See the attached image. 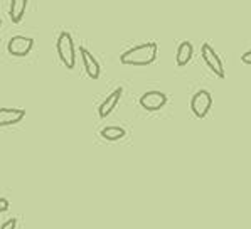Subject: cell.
<instances>
[{"label": "cell", "mask_w": 251, "mask_h": 229, "mask_svg": "<svg viewBox=\"0 0 251 229\" xmlns=\"http://www.w3.org/2000/svg\"><path fill=\"white\" fill-rule=\"evenodd\" d=\"M157 52H159L157 42H145L125 51L120 56V61L126 66H149L157 59Z\"/></svg>", "instance_id": "obj_1"}, {"label": "cell", "mask_w": 251, "mask_h": 229, "mask_svg": "<svg viewBox=\"0 0 251 229\" xmlns=\"http://www.w3.org/2000/svg\"><path fill=\"white\" fill-rule=\"evenodd\" d=\"M57 56H59L61 63L66 66L68 69H75L76 66V51H75V42H73V36L68 30H63L57 37L56 42Z\"/></svg>", "instance_id": "obj_2"}, {"label": "cell", "mask_w": 251, "mask_h": 229, "mask_svg": "<svg viewBox=\"0 0 251 229\" xmlns=\"http://www.w3.org/2000/svg\"><path fill=\"white\" fill-rule=\"evenodd\" d=\"M201 54H202V59L207 68H209L216 76L223 79V77L226 76L225 66H223V61H221V57L218 56V52L212 49V46L207 44V42H204L202 48H201Z\"/></svg>", "instance_id": "obj_3"}, {"label": "cell", "mask_w": 251, "mask_h": 229, "mask_svg": "<svg viewBox=\"0 0 251 229\" xmlns=\"http://www.w3.org/2000/svg\"><path fill=\"white\" fill-rule=\"evenodd\" d=\"M212 106V96L209 91L206 89H201V91L196 93L191 100V110L198 118H206L207 113H209Z\"/></svg>", "instance_id": "obj_4"}, {"label": "cell", "mask_w": 251, "mask_h": 229, "mask_svg": "<svg viewBox=\"0 0 251 229\" xmlns=\"http://www.w3.org/2000/svg\"><path fill=\"white\" fill-rule=\"evenodd\" d=\"M34 39L27 36H14L7 44V51L14 57H25L27 54L32 51Z\"/></svg>", "instance_id": "obj_5"}, {"label": "cell", "mask_w": 251, "mask_h": 229, "mask_svg": "<svg viewBox=\"0 0 251 229\" xmlns=\"http://www.w3.org/2000/svg\"><path fill=\"white\" fill-rule=\"evenodd\" d=\"M167 103V95L162 91H147L140 96V106L147 111H159Z\"/></svg>", "instance_id": "obj_6"}, {"label": "cell", "mask_w": 251, "mask_h": 229, "mask_svg": "<svg viewBox=\"0 0 251 229\" xmlns=\"http://www.w3.org/2000/svg\"><path fill=\"white\" fill-rule=\"evenodd\" d=\"M79 52H81V61H83L84 69H86V75L91 79H98L100 75H101V68H100V63L96 61V57L86 48H79Z\"/></svg>", "instance_id": "obj_7"}, {"label": "cell", "mask_w": 251, "mask_h": 229, "mask_svg": "<svg viewBox=\"0 0 251 229\" xmlns=\"http://www.w3.org/2000/svg\"><path fill=\"white\" fill-rule=\"evenodd\" d=\"M25 118V110L21 108H0V127L17 125Z\"/></svg>", "instance_id": "obj_8"}, {"label": "cell", "mask_w": 251, "mask_h": 229, "mask_svg": "<svg viewBox=\"0 0 251 229\" xmlns=\"http://www.w3.org/2000/svg\"><path fill=\"white\" fill-rule=\"evenodd\" d=\"M122 95H123V88L120 86V88H117L115 91H111L110 95L106 96L105 102L100 104V108H98L100 118H106L108 115H111V111L117 108V104L120 102V98H122Z\"/></svg>", "instance_id": "obj_9"}, {"label": "cell", "mask_w": 251, "mask_h": 229, "mask_svg": "<svg viewBox=\"0 0 251 229\" xmlns=\"http://www.w3.org/2000/svg\"><path fill=\"white\" fill-rule=\"evenodd\" d=\"M27 2L29 0H10V7H9V17L14 24H19V22L24 19L25 9H27Z\"/></svg>", "instance_id": "obj_10"}, {"label": "cell", "mask_w": 251, "mask_h": 229, "mask_svg": "<svg viewBox=\"0 0 251 229\" xmlns=\"http://www.w3.org/2000/svg\"><path fill=\"white\" fill-rule=\"evenodd\" d=\"M192 52H194V48H192V44L189 41H184L179 44V48H177V54H176V63L177 66H185L189 64V61L192 59Z\"/></svg>", "instance_id": "obj_11"}, {"label": "cell", "mask_w": 251, "mask_h": 229, "mask_svg": "<svg viewBox=\"0 0 251 229\" xmlns=\"http://www.w3.org/2000/svg\"><path fill=\"white\" fill-rule=\"evenodd\" d=\"M125 135H126L125 128L115 127V125L105 127L101 130V137L105 138V140H108V142H118V140H122V138L125 137Z\"/></svg>", "instance_id": "obj_12"}, {"label": "cell", "mask_w": 251, "mask_h": 229, "mask_svg": "<svg viewBox=\"0 0 251 229\" xmlns=\"http://www.w3.org/2000/svg\"><path fill=\"white\" fill-rule=\"evenodd\" d=\"M17 228V219L15 217H12V219H7L5 223L0 226V229H15Z\"/></svg>", "instance_id": "obj_13"}, {"label": "cell", "mask_w": 251, "mask_h": 229, "mask_svg": "<svg viewBox=\"0 0 251 229\" xmlns=\"http://www.w3.org/2000/svg\"><path fill=\"white\" fill-rule=\"evenodd\" d=\"M9 207H10L9 199H5V197H0V214H2V212H5Z\"/></svg>", "instance_id": "obj_14"}, {"label": "cell", "mask_w": 251, "mask_h": 229, "mask_svg": "<svg viewBox=\"0 0 251 229\" xmlns=\"http://www.w3.org/2000/svg\"><path fill=\"white\" fill-rule=\"evenodd\" d=\"M241 61L245 64H251V51H246L245 54L241 56Z\"/></svg>", "instance_id": "obj_15"}, {"label": "cell", "mask_w": 251, "mask_h": 229, "mask_svg": "<svg viewBox=\"0 0 251 229\" xmlns=\"http://www.w3.org/2000/svg\"><path fill=\"white\" fill-rule=\"evenodd\" d=\"M0 27H2V21H0Z\"/></svg>", "instance_id": "obj_16"}]
</instances>
